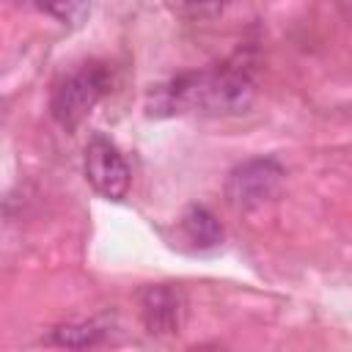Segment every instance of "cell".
<instances>
[{"mask_svg":"<svg viewBox=\"0 0 352 352\" xmlns=\"http://www.w3.org/2000/svg\"><path fill=\"white\" fill-rule=\"evenodd\" d=\"M107 85H110V77L96 63L72 72L52 91V102H50L52 118L63 129H74L94 110V104L107 94Z\"/></svg>","mask_w":352,"mask_h":352,"instance_id":"obj_2","label":"cell"},{"mask_svg":"<svg viewBox=\"0 0 352 352\" xmlns=\"http://www.w3.org/2000/svg\"><path fill=\"white\" fill-rule=\"evenodd\" d=\"M41 11L58 16L60 22L77 25V22H82V16L91 11V6H85V3H52V6H41Z\"/></svg>","mask_w":352,"mask_h":352,"instance_id":"obj_8","label":"cell"},{"mask_svg":"<svg viewBox=\"0 0 352 352\" xmlns=\"http://www.w3.org/2000/svg\"><path fill=\"white\" fill-rule=\"evenodd\" d=\"M182 231L201 250L214 248V245L223 242V226H220V220L206 206H201V204H190L184 209V214H182Z\"/></svg>","mask_w":352,"mask_h":352,"instance_id":"obj_6","label":"cell"},{"mask_svg":"<svg viewBox=\"0 0 352 352\" xmlns=\"http://www.w3.org/2000/svg\"><path fill=\"white\" fill-rule=\"evenodd\" d=\"M85 179L107 201H121L129 190L132 173L124 154L110 138L99 132L91 135V140L85 143Z\"/></svg>","mask_w":352,"mask_h":352,"instance_id":"obj_4","label":"cell"},{"mask_svg":"<svg viewBox=\"0 0 352 352\" xmlns=\"http://www.w3.org/2000/svg\"><path fill=\"white\" fill-rule=\"evenodd\" d=\"M256 96L253 77L242 66H217L204 72H184L170 82L157 85L148 94V113L151 116H170V113H212L228 116L242 113L250 107Z\"/></svg>","mask_w":352,"mask_h":352,"instance_id":"obj_1","label":"cell"},{"mask_svg":"<svg viewBox=\"0 0 352 352\" xmlns=\"http://www.w3.org/2000/svg\"><path fill=\"white\" fill-rule=\"evenodd\" d=\"M140 316L148 333L168 336L179 333L187 316V297L179 286L170 283H154L140 292Z\"/></svg>","mask_w":352,"mask_h":352,"instance_id":"obj_5","label":"cell"},{"mask_svg":"<svg viewBox=\"0 0 352 352\" xmlns=\"http://www.w3.org/2000/svg\"><path fill=\"white\" fill-rule=\"evenodd\" d=\"M280 182L283 165L275 157H253L228 170L226 198L236 209H256L280 190Z\"/></svg>","mask_w":352,"mask_h":352,"instance_id":"obj_3","label":"cell"},{"mask_svg":"<svg viewBox=\"0 0 352 352\" xmlns=\"http://www.w3.org/2000/svg\"><path fill=\"white\" fill-rule=\"evenodd\" d=\"M107 336L104 324L99 322H74V324H60L52 330V341L69 349H88L96 346Z\"/></svg>","mask_w":352,"mask_h":352,"instance_id":"obj_7","label":"cell"}]
</instances>
